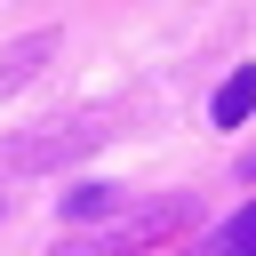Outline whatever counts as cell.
<instances>
[{"label": "cell", "mask_w": 256, "mask_h": 256, "mask_svg": "<svg viewBox=\"0 0 256 256\" xmlns=\"http://www.w3.org/2000/svg\"><path fill=\"white\" fill-rule=\"evenodd\" d=\"M176 232H184V200H160V208L120 216V224L96 232V240H64L56 256H136V248H160V240H176Z\"/></svg>", "instance_id": "cell-1"}, {"label": "cell", "mask_w": 256, "mask_h": 256, "mask_svg": "<svg viewBox=\"0 0 256 256\" xmlns=\"http://www.w3.org/2000/svg\"><path fill=\"white\" fill-rule=\"evenodd\" d=\"M208 112H216V128H240V120L256 112V64H240V72L216 88V104H208Z\"/></svg>", "instance_id": "cell-2"}, {"label": "cell", "mask_w": 256, "mask_h": 256, "mask_svg": "<svg viewBox=\"0 0 256 256\" xmlns=\"http://www.w3.org/2000/svg\"><path fill=\"white\" fill-rule=\"evenodd\" d=\"M192 256H256V200H248V208H240L232 224H216V232H208V240H200Z\"/></svg>", "instance_id": "cell-3"}, {"label": "cell", "mask_w": 256, "mask_h": 256, "mask_svg": "<svg viewBox=\"0 0 256 256\" xmlns=\"http://www.w3.org/2000/svg\"><path fill=\"white\" fill-rule=\"evenodd\" d=\"M104 208H120L112 184H80V192H64V216H104Z\"/></svg>", "instance_id": "cell-4"}, {"label": "cell", "mask_w": 256, "mask_h": 256, "mask_svg": "<svg viewBox=\"0 0 256 256\" xmlns=\"http://www.w3.org/2000/svg\"><path fill=\"white\" fill-rule=\"evenodd\" d=\"M248 176H256V160H248Z\"/></svg>", "instance_id": "cell-5"}]
</instances>
